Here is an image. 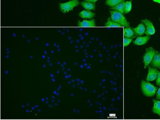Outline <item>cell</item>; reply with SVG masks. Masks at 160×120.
Wrapping results in <instances>:
<instances>
[{
	"label": "cell",
	"instance_id": "6da1fadb",
	"mask_svg": "<svg viewBox=\"0 0 160 120\" xmlns=\"http://www.w3.org/2000/svg\"><path fill=\"white\" fill-rule=\"evenodd\" d=\"M111 20L120 25L122 27H130L129 23L128 22L123 14L115 11H109Z\"/></svg>",
	"mask_w": 160,
	"mask_h": 120
},
{
	"label": "cell",
	"instance_id": "7a4b0ae2",
	"mask_svg": "<svg viewBox=\"0 0 160 120\" xmlns=\"http://www.w3.org/2000/svg\"><path fill=\"white\" fill-rule=\"evenodd\" d=\"M141 87L143 94L148 97L154 96L157 90V87L143 80L141 81Z\"/></svg>",
	"mask_w": 160,
	"mask_h": 120
},
{
	"label": "cell",
	"instance_id": "3957f363",
	"mask_svg": "<svg viewBox=\"0 0 160 120\" xmlns=\"http://www.w3.org/2000/svg\"><path fill=\"white\" fill-rule=\"evenodd\" d=\"M78 0H72L64 3H59V8L64 14L72 11L74 8L79 5Z\"/></svg>",
	"mask_w": 160,
	"mask_h": 120
},
{
	"label": "cell",
	"instance_id": "277c9868",
	"mask_svg": "<svg viewBox=\"0 0 160 120\" xmlns=\"http://www.w3.org/2000/svg\"><path fill=\"white\" fill-rule=\"evenodd\" d=\"M157 51L152 47H149L146 49L143 58L145 69L150 63Z\"/></svg>",
	"mask_w": 160,
	"mask_h": 120
},
{
	"label": "cell",
	"instance_id": "5b68a950",
	"mask_svg": "<svg viewBox=\"0 0 160 120\" xmlns=\"http://www.w3.org/2000/svg\"><path fill=\"white\" fill-rule=\"evenodd\" d=\"M146 26L145 34L147 36L153 35L155 33V29L152 22L150 21L145 19L141 21Z\"/></svg>",
	"mask_w": 160,
	"mask_h": 120
},
{
	"label": "cell",
	"instance_id": "8992f818",
	"mask_svg": "<svg viewBox=\"0 0 160 120\" xmlns=\"http://www.w3.org/2000/svg\"><path fill=\"white\" fill-rule=\"evenodd\" d=\"M159 71L155 68H152L150 66L148 67V73L146 79L147 81H152L154 80L157 76Z\"/></svg>",
	"mask_w": 160,
	"mask_h": 120
},
{
	"label": "cell",
	"instance_id": "52a82bcc",
	"mask_svg": "<svg viewBox=\"0 0 160 120\" xmlns=\"http://www.w3.org/2000/svg\"><path fill=\"white\" fill-rule=\"evenodd\" d=\"M132 29L135 36L139 37L144 35L145 33L146 28L143 23H141L137 27Z\"/></svg>",
	"mask_w": 160,
	"mask_h": 120
},
{
	"label": "cell",
	"instance_id": "ba28073f",
	"mask_svg": "<svg viewBox=\"0 0 160 120\" xmlns=\"http://www.w3.org/2000/svg\"><path fill=\"white\" fill-rule=\"evenodd\" d=\"M150 65L153 68L160 69V52L157 51L150 63Z\"/></svg>",
	"mask_w": 160,
	"mask_h": 120
},
{
	"label": "cell",
	"instance_id": "9c48e42d",
	"mask_svg": "<svg viewBox=\"0 0 160 120\" xmlns=\"http://www.w3.org/2000/svg\"><path fill=\"white\" fill-rule=\"evenodd\" d=\"M78 25L80 27H95L96 26L95 20L94 19L90 21L84 20L82 22L78 21Z\"/></svg>",
	"mask_w": 160,
	"mask_h": 120
},
{
	"label": "cell",
	"instance_id": "30bf717a",
	"mask_svg": "<svg viewBox=\"0 0 160 120\" xmlns=\"http://www.w3.org/2000/svg\"><path fill=\"white\" fill-rule=\"evenodd\" d=\"M150 36L143 37L139 36L133 41V44L137 46H142L145 44L150 39Z\"/></svg>",
	"mask_w": 160,
	"mask_h": 120
},
{
	"label": "cell",
	"instance_id": "8fae6325",
	"mask_svg": "<svg viewBox=\"0 0 160 120\" xmlns=\"http://www.w3.org/2000/svg\"><path fill=\"white\" fill-rule=\"evenodd\" d=\"M95 14L88 11H83L80 12L79 14V17L86 19H91L95 16Z\"/></svg>",
	"mask_w": 160,
	"mask_h": 120
},
{
	"label": "cell",
	"instance_id": "7c38bea8",
	"mask_svg": "<svg viewBox=\"0 0 160 120\" xmlns=\"http://www.w3.org/2000/svg\"><path fill=\"white\" fill-rule=\"evenodd\" d=\"M81 6L86 10L90 11L95 9L96 6L95 3L82 2L80 3Z\"/></svg>",
	"mask_w": 160,
	"mask_h": 120
},
{
	"label": "cell",
	"instance_id": "4fadbf2b",
	"mask_svg": "<svg viewBox=\"0 0 160 120\" xmlns=\"http://www.w3.org/2000/svg\"><path fill=\"white\" fill-rule=\"evenodd\" d=\"M124 38L133 39L135 35L132 30L130 27L124 28Z\"/></svg>",
	"mask_w": 160,
	"mask_h": 120
},
{
	"label": "cell",
	"instance_id": "5bb4252c",
	"mask_svg": "<svg viewBox=\"0 0 160 120\" xmlns=\"http://www.w3.org/2000/svg\"><path fill=\"white\" fill-rule=\"evenodd\" d=\"M153 101L154 103L152 109L153 113L157 114L160 116V101L153 99Z\"/></svg>",
	"mask_w": 160,
	"mask_h": 120
},
{
	"label": "cell",
	"instance_id": "9a60e30c",
	"mask_svg": "<svg viewBox=\"0 0 160 120\" xmlns=\"http://www.w3.org/2000/svg\"><path fill=\"white\" fill-rule=\"evenodd\" d=\"M125 3V2H122L115 7H111L110 9L118 12L124 15Z\"/></svg>",
	"mask_w": 160,
	"mask_h": 120
},
{
	"label": "cell",
	"instance_id": "2e32d148",
	"mask_svg": "<svg viewBox=\"0 0 160 120\" xmlns=\"http://www.w3.org/2000/svg\"><path fill=\"white\" fill-rule=\"evenodd\" d=\"M124 2H125V0H107L105 4L106 5L112 7Z\"/></svg>",
	"mask_w": 160,
	"mask_h": 120
},
{
	"label": "cell",
	"instance_id": "e0dca14e",
	"mask_svg": "<svg viewBox=\"0 0 160 120\" xmlns=\"http://www.w3.org/2000/svg\"><path fill=\"white\" fill-rule=\"evenodd\" d=\"M106 27H121V26L119 24L112 21L110 18L108 19L107 22L105 24Z\"/></svg>",
	"mask_w": 160,
	"mask_h": 120
},
{
	"label": "cell",
	"instance_id": "ac0fdd59",
	"mask_svg": "<svg viewBox=\"0 0 160 120\" xmlns=\"http://www.w3.org/2000/svg\"><path fill=\"white\" fill-rule=\"evenodd\" d=\"M132 1H130L125 2L124 8V14H126L129 12L132 9Z\"/></svg>",
	"mask_w": 160,
	"mask_h": 120
},
{
	"label": "cell",
	"instance_id": "d6986e66",
	"mask_svg": "<svg viewBox=\"0 0 160 120\" xmlns=\"http://www.w3.org/2000/svg\"><path fill=\"white\" fill-rule=\"evenodd\" d=\"M133 40V39L124 38V46L126 47L128 46L129 44Z\"/></svg>",
	"mask_w": 160,
	"mask_h": 120
},
{
	"label": "cell",
	"instance_id": "ffe728a7",
	"mask_svg": "<svg viewBox=\"0 0 160 120\" xmlns=\"http://www.w3.org/2000/svg\"><path fill=\"white\" fill-rule=\"evenodd\" d=\"M156 83L157 85L160 86V72H159L157 77Z\"/></svg>",
	"mask_w": 160,
	"mask_h": 120
},
{
	"label": "cell",
	"instance_id": "44dd1931",
	"mask_svg": "<svg viewBox=\"0 0 160 120\" xmlns=\"http://www.w3.org/2000/svg\"><path fill=\"white\" fill-rule=\"evenodd\" d=\"M156 99L158 100H160V88L158 89L156 94Z\"/></svg>",
	"mask_w": 160,
	"mask_h": 120
},
{
	"label": "cell",
	"instance_id": "7402d4cb",
	"mask_svg": "<svg viewBox=\"0 0 160 120\" xmlns=\"http://www.w3.org/2000/svg\"><path fill=\"white\" fill-rule=\"evenodd\" d=\"M85 1L86 2L95 3L98 0H85Z\"/></svg>",
	"mask_w": 160,
	"mask_h": 120
},
{
	"label": "cell",
	"instance_id": "603a6c76",
	"mask_svg": "<svg viewBox=\"0 0 160 120\" xmlns=\"http://www.w3.org/2000/svg\"><path fill=\"white\" fill-rule=\"evenodd\" d=\"M152 1L154 2L160 4V0H152Z\"/></svg>",
	"mask_w": 160,
	"mask_h": 120
},
{
	"label": "cell",
	"instance_id": "cb8c5ba5",
	"mask_svg": "<svg viewBox=\"0 0 160 120\" xmlns=\"http://www.w3.org/2000/svg\"></svg>",
	"mask_w": 160,
	"mask_h": 120
}]
</instances>
